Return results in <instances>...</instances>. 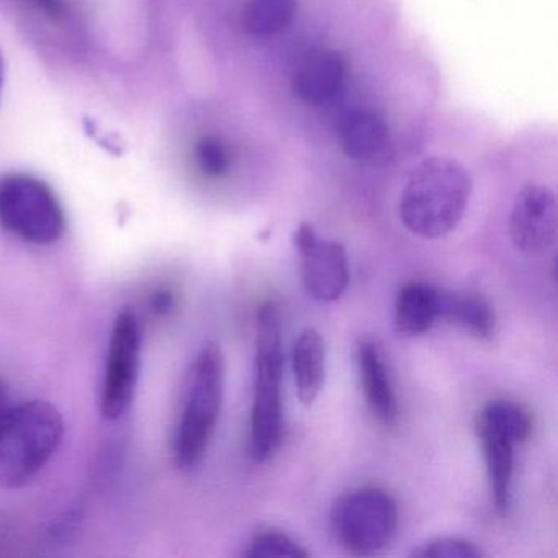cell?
Masks as SVG:
<instances>
[{
  "instance_id": "1",
  "label": "cell",
  "mask_w": 558,
  "mask_h": 558,
  "mask_svg": "<svg viewBox=\"0 0 558 558\" xmlns=\"http://www.w3.org/2000/svg\"><path fill=\"white\" fill-rule=\"evenodd\" d=\"M472 197L469 172L447 158H429L411 171L400 197V218L410 233L439 240L452 233Z\"/></svg>"
},
{
  "instance_id": "2",
  "label": "cell",
  "mask_w": 558,
  "mask_h": 558,
  "mask_svg": "<svg viewBox=\"0 0 558 558\" xmlns=\"http://www.w3.org/2000/svg\"><path fill=\"white\" fill-rule=\"evenodd\" d=\"M64 420L48 401L15 404L0 417V488L31 483L63 442Z\"/></svg>"
},
{
  "instance_id": "3",
  "label": "cell",
  "mask_w": 558,
  "mask_h": 558,
  "mask_svg": "<svg viewBox=\"0 0 558 558\" xmlns=\"http://www.w3.org/2000/svg\"><path fill=\"white\" fill-rule=\"evenodd\" d=\"M282 326L276 303L266 302L257 315L254 359L253 408L250 424V457L264 463L272 459L282 442Z\"/></svg>"
},
{
  "instance_id": "4",
  "label": "cell",
  "mask_w": 558,
  "mask_h": 558,
  "mask_svg": "<svg viewBox=\"0 0 558 558\" xmlns=\"http://www.w3.org/2000/svg\"><path fill=\"white\" fill-rule=\"evenodd\" d=\"M223 395V352L217 342L210 341L198 352L189 378L172 447L178 469H195L204 459L220 417Z\"/></svg>"
},
{
  "instance_id": "5",
  "label": "cell",
  "mask_w": 558,
  "mask_h": 558,
  "mask_svg": "<svg viewBox=\"0 0 558 558\" xmlns=\"http://www.w3.org/2000/svg\"><path fill=\"white\" fill-rule=\"evenodd\" d=\"M0 225L35 246H51L66 231L63 205L50 185L28 174L0 179Z\"/></svg>"
},
{
  "instance_id": "6",
  "label": "cell",
  "mask_w": 558,
  "mask_h": 558,
  "mask_svg": "<svg viewBox=\"0 0 558 558\" xmlns=\"http://www.w3.org/2000/svg\"><path fill=\"white\" fill-rule=\"evenodd\" d=\"M397 525V501L378 486H362L345 493L331 512L336 541L354 555H374L384 550L393 538Z\"/></svg>"
},
{
  "instance_id": "7",
  "label": "cell",
  "mask_w": 558,
  "mask_h": 558,
  "mask_svg": "<svg viewBox=\"0 0 558 558\" xmlns=\"http://www.w3.org/2000/svg\"><path fill=\"white\" fill-rule=\"evenodd\" d=\"M142 326L132 310H123L113 323L104 374L100 408L106 420H119L132 408L142 372Z\"/></svg>"
},
{
  "instance_id": "8",
  "label": "cell",
  "mask_w": 558,
  "mask_h": 558,
  "mask_svg": "<svg viewBox=\"0 0 558 558\" xmlns=\"http://www.w3.org/2000/svg\"><path fill=\"white\" fill-rule=\"evenodd\" d=\"M293 244L300 256L303 287L318 302H336L349 287V264L344 247L336 241L322 240L312 225L296 228Z\"/></svg>"
},
{
  "instance_id": "9",
  "label": "cell",
  "mask_w": 558,
  "mask_h": 558,
  "mask_svg": "<svg viewBox=\"0 0 558 558\" xmlns=\"http://www.w3.org/2000/svg\"><path fill=\"white\" fill-rule=\"evenodd\" d=\"M557 234V202L545 185H525L512 205L509 236L515 250L537 254L554 244Z\"/></svg>"
},
{
  "instance_id": "10",
  "label": "cell",
  "mask_w": 558,
  "mask_h": 558,
  "mask_svg": "<svg viewBox=\"0 0 558 558\" xmlns=\"http://www.w3.org/2000/svg\"><path fill=\"white\" fill-rule=\"evenodd\" d=\"M348 81V63L335 50H312L300 58L293 68L292 84L296 99L308 106L332 102L344 89Z\"/></svg>"
},
{
  "instance_id": "11",
  "label": "cell",
  "mask_w": 558,
  "mask_h": 558,
  "mask_svg": "<svg viewBox=\"0 0 558 558\" xmlns=\"http://www.w3.org/2000/svg\"><path fill=\"white\" fill-rule=\"evenodd\" d=\"M476 434L485 453L493 505L499 514L508 511L511 502L512 473H514L515 440L501 427L480 414L476 420Z\"/></svg>"
},
{
  "instance_id": "12",
  "label": "cell",
  "mask_w": 558,
  "mask_h": 558,
  "mask_svg": "<svg viewBox=\"0 0 558 558\" xmlns=\"http://www.w3.org/2000/svg\"><path fill=\"white\" fill-rule=\"evenodd\" d=\"M362 390L372 416L385 426L398 420V400L380 348L372 341H361L357 349Z\"/></svg>"
},
{
  "instance_id": "13",
  "label": "cell",
  "mask_w": 558,
  "mask_h": 558,
  "mask_svg": "<svg viewBox=\"0 0 558 558\" xmlns=\"http://www.w3.org/2000/svg\"><path fill=\"white\" fill-rule=\"evenodd\" d=\"M339 145L348 158L359 162H377L390 149V130L378 113L352 110L339 125Z\"/></svg>"
},
{
  "instance_id": "14",
  "label": "cell",
  "mask_w": 558,
  "mask_h": 558,
  "mask_svg": "<svg viewBox=\"0 0 558 558\" xmlns=\"http://www.w3.org/2000/svg\"><path fill=\"white\" fill-rule=\"evenodd\" d=\"M439 319V289L423 282H411L395 300V329L407 338L426 335Z\"/></svg>"
},
{
  "instance_id": "15",
  "label": "cell",
  "mask_w": 558,
  "mask_h": 558,
  "mask_svg": "<svg viewBox=\"0 0 558 558\" xmlns=\"http://www.w3.org/2000/svg\"><path fill=\"white\" fill-rule=\"evenodd\" d=\"M439 319H446L480 339L495 335V310L478 293L439 289Z\"/></svg>"
},
{
  "instance_id": "16",
  "label": "cell",
  "mask_w": 558,
  "mask_h": 558,
  "mask_svg": "<svg viewBox=\"0 0 558 558\" xmlns=\"http://www.w3.org/2000/svg\"><path fill=\"white\" fill-rule=\"evenodd\" d=\"M292 365L300 401L310 407L322 393L326 374L325 342L316 329H305L299 336L293 344Z\"/></svg>"
},
{
  "instance_id": "17",
  "label": "cell",
  "mask_w": 558,
  "mask_h": 558,
  "mask_svg": "<svg viewBox=\"0 0 558 558\" xmlns=\"http://www.w3.org/2000/svg\"><path fill=\"white\" fill-rule=\"evenodd\" d=\"M296 9V0H250L244 11V28L260 40L276 37L292 24Z\"/></svg>"
},
{
  "instance_id": "18",
  "label": "cell",
  "mask_w": 558,
  "mask_h": 558,
  "mask_svg": "<svg viewBox=\"0 0 558 558\" xmlns=\"http://www.w3.org/2000/svg\"><path fill=\"white\" fill-rule=\"evenodd\" d=\"M483 417L509 434L515 444L525 442L532 434V416L514 401H493L482 411Z\"/></svg>"
},
{
  "instance_id": "19",
  "label": "cell",
  "mask_w": 558,
  "mask_h": 558,
  "mask_svg": "<svg viewBox=\"0 0 558 558\" xmlns=\"http://www.w3.org/2000/svg\"><path fill=\"white\" fill-rule=\"evenodd\" d=\"M247 558H269V557H289L305 558L308 557V550L303 548L295 538L290 537L286 532L277 529H266L257 532L246 550L243 551Z\"/></svg>"
},
{
  "instance_id": "20",
  "label": "cell",
  "mask_w": 558,
  "mask_h": 558,
  "mask_svg": "<svg viewBox=\"0 0 558 558\" xmlns=\"http://www.w3.org/2000/svg\"><path fill=\"white\" fill-rule=\"evenodd\" d=\"M195 161L202 174L211 179H220L231 168V156L227 145L217 136H205L195 146Z\"/></svg>"
},
{
  "instance_id": "21",
  "label": "cell",
  "mask_w": 558,
  "mask_h": 558,
  "mask_svg": "<svg viewBox=\"0 0 558 558\" xmlns=\"http://www.w3.org/2000/svg\"><path fill=\"white\" fill-rule=\"evenodd\" d=\"M414 558H482V548L475 542L459 537H440L426 542L411 551Z\"/></svg>"
},
{
  "instance_id": "22",
  "label": "cell",
  "mask_w": 558,
  "mask_h": 558,
  "mask_svg": "<svg viewBox=\"0 0 558 558\" xmlns=\"http://www.w3.org/2000/svg\"><path fill=\"white\" fill-rule=\"evenodd\" d=\"M35 9L51 22H61L66 17L64 0H28Z\"/></svg>"
},
{
  "instance_id": "23",
  "label": "cell",
  "mask_w": 558,
  "mask_h": 558,
  "mask_svg": "<svg viewBox=\"0 0 558 558\" xmlns=\"http://www.w3.org/2000/svg\"><path fill=\"white\" fill-rule=\"evenodd\" d=\"M174 308V295L168 290H159L153 296V310L158 315H168L171 310Z\"/></svg>"
},
{
  "instance_id": "24",
  "label": "cell",
  "mask_w": 558,
  "mask_h": 558,
  "mask_svg": "<svg viewBox=\"0 0 558 558\" xmlns=\"http://www.w3.org/2000/svg\"><path fill=\"white\" fill-rule=\"evenodd\" d=\"M11 407L12 404L9 403L8 390H5L4 385L0 384V417L4 416L5 411Z\"/></svg>"
},
{
  "instance_id": "25",
  "label": "cell",
  "mask_w": 558,
  "mask_h": 558,
  "mask_svg": "<svg viewBox=\"0 0 558 558\" xmlns=\"http://www.w3.org/2000/svg\"><path fill=\"white\" fill-rule=\"evenodd\" d=\"M5 83V61L4 53L0 50V97H2V90H4Z\"/></svg>"
}]
</instances>
